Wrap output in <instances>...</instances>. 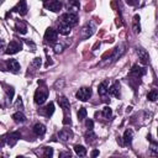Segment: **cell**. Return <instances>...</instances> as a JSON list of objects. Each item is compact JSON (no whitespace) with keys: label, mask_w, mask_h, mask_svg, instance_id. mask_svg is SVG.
Segmentation results:
<instances>
[{"label":"cell","mask_w":158,"mask_h":158,"mask_svg":"<svg viewBox=\"0 0 158 158\" xmlns=\"http://www.w3.org/2000/svg\"><path fill=\"white\" fill-rule=\"evenodd\" d=\"M58 137H59V139H62V141H68L69 138H72L73 137V132L70 131V130H62V131H59L58 132Z\"/></svg>","instance_id":"obj_20"},{"label":"cell","mask_w":158,"mask_h":158,"mask_svg":"<svg viewBox=\"0 0 158 158\" xmlns=\"http://www.w3.org/2000/svg\"><path fill=\"white\" fill-rule=\"evenodd\" d=\"M14 93H15V90H14V88H12V86H9V88L6 89V95H7V99H9V101H10V102L12 101Z\"/></svg>","instance_id":"obj_31"},{"label":"cell","mask_w":158,"mask_h":158,"mask_svg":"<svg viewBox=\"0 0 158 158\" xmlns=\"http://www.w3.org/2000/svg\"><path fill=\"white\" fill-rule=\"evenodd\" d=\"M42 1H47V0H42Z\"/></svg>","instance_id":"obj_42"},{"label":"cell","mask_w":158,"mask_h":158,"mask_svg":"<svg viewBox=\"0 0 158 158\" xmlns=\"http://www.w3.org/2000/svg\"><path fill=\"white\" fill-rule=\"evenodd\" d=\"M74 151L79 157H84L86 154V148L84 146H81V144H75L74 146Z\"/></svg>","instance_id":"obj_24"},{"label":"cell","mask_w":158,"mask_h":158,"mask_svg":"<svg viewBox=\"0 0 158 158\" xmlns=\"http://www.w3.org/2000/svg\"><path fill=\"white\" fill-rule=\"evenodd\" d=\"M125 48H126V46L123 44V43H121V44H118L115 49H114V52H112V54H111V58H110V63H112V62H115V60H117L123 53H125Z\"/></svg>","instance_id":"obj_7"},{"label":"cell","mask_w":158,"mask_h":158,"mask_svg":"<svg viewBox=\"0 0 158 158\" xmlns=\"http://www.w3.org/2000/svg\"><path fill=\"white\" fill-rule=\"evenodd\" d=\"M70 28H72V27H70L69 25L64 23L63 21L58 22V27H57V31H58L60 35H64V36L69 35V33H70Z\"/></svg>","instance_id":"obj_15"},{"label":"cell","mask_w":158,"mask_h":158,"mask_svg":"<svg viewBox=\"0 0 158 158\" xmlns=\"http://www.w3.org/2000/svg\"><path fill=\"white\" fill-rule=\"evenodd\" d=\"M109 94L115 96V98H120L121 93H120V83L118 81H115L110 88H109Z\"/></svg>","instance_id":"obj_18"},{"label":"cell","mask_w":158,"mask_h":158,"mask_svg":"<svg viewBox=\"0 0 158 158\" xmlns=\"http://www.w3.org/2000/svg\"><path fill=\"white\" fill-rule=\"evenodd\" d=\"M136 52H137V56H138V59L141 60L142 64H147L149 62V56L147 53V51L142 47H137L136 48Z\"/></svg>","instance_id":"obj_11"},{"label":"cell","mask_w":158,"mask_h":158,"mask_svg":"<svg viewBox=\"0 0 158 158\" xmlns=\"http://www.w3.org/2000/svg\"><path fill=\"white\" fill-rule=\"evenodd\" d=\"M151 151L156 154H158V143L157 142H152V146H151Z\"/></svg>","instance_id":"obj_35"},{"label":"cell","mask_w":158,"mask_h":158,"mask_svg":"<svg viewBox=\"0 0 158 158\" xmlns=\"http://www.w3.org/2000/svg\"><path fill=\"white\" fill-rule=\"evenodd\" d=\"M57 32H58V31H56L54 28L48 27V28L46 30V32H44V40H46V42L54 43V42L57 41Z\"/></svg>","instance_id":"obj_8"},{"label":"cell","mask_w":158,"mask_h":158,"mask_svg":"<svg viewBox=\"0 0 158 158\" xmlns=\"http://www.w3.org/2000/svg\"><path fill=\"white\" fill-rule=\"evenodd\" d=\"M147 99L149 101H156L158 99V89H152L148 94H147Z\"/></svg>","instance_id":"obj_27"},{"label":"cell","mask_w":158,"mask_h":158,"mask_svg":"<svg viewBox=\"0 0 158 158\" xmlns=\"http://www.w3.org/2000/svg\"><path fill=\"white\" fill-rule=\"evenodd\" d=\"M157 133H158V128H157Z\"/></svg>","instance_id":"obj_43"},{"label":"cell","mask_w":158,"mask_h":158,"mask_svg":"<svg viewBox=\"0 0 158 158\" xmlns=\"http://www.w3.org/2000/svg\"><path fill=\"white\" fill-rule=\"evenodd\" d=\"M63 123H64V125H70V123H72V120H70V115L64 117V120H63Z\"/></svg>","instance_id":"obj_38"},{"label":"cell","mask_w":158,"mask_h":158,"mask_svg":"<svg viewBox=\"0 0 158 158\" xmlns=\"http://www.w3.org/2000/svg\"><path fill=\"white\" fill-rule=\"evenodd\" d=\"M96 156H99V151L98 149H95V151L91 152V157H96Z\"/></svg>","instance_id":"obj_40"},{"label":"cell","mask_w":158,"mask_h":158,"mask_svg":"<svg viewBox=\"0 0 158 158\" xmlns=\"http://www.w3.org/2000/svg\"><path fill=\"white\" fill-rule=\"evenodd\" d=\"M41 64H42V59L40 57H36L33 59V62H32V67H35V68H40Z\"/></svg>","instance_id":"obj_32"},{"label":"cell","mask_w":158,"mask_h":158,"mask_svg":"<svg viewBox=\"0 0 158 158\" xmlns=\"http://www.w3.org/2000/svg\"><path fill=\"white\" fill-rule=\"evenodd\" d=\"M52 154H53V149H52L51 147H44V149H43V156H44V157H52Z\"/></svg>","instance_id":"obj_33"},{"label":"cell","mask_w":158,"mask_h":158,"mask_svg":"<svg viewBox=\"0 0 158 158\" xmlns=\"http://www.w3.org/2000/svg\"><path fill=\"white\" fill-rule=\"evenodd\" d=\"M157 36H158V27H157Z\"/></svg>","instance_id":"obj_41"},{"label":"cell","mask_w":158,"mask_h":158,"mask_svg":"<svg viewBox=\"0 0 158 158\" xmlns=\"http://www.w3.org/2000/svg\"><path fill=\"white\" fill-rule=\"evenodd\" d=\"M79 7H80V4H79L78 0H69L68 1V10H69V12H74L75 14L79 10Z\"/></svg>","instance_id":"obj_22"},{"label":"cell","mask_w":158,"mask_h":158,"mask_svg":"<svg viewBox=\"0 0 158 158\" xmlns=\"http://www.w3.org/2000/svg\"><path fill=\"white\" fill-rule=\"evenodd\" d=\"M86 114H88V112H86V109H85V107H80V109L78 110V114H77V115H78V120H79V121H83L84 118H86Z\"/></svg>","instance_id":"obj_30"},{"label":"cell","mask_w":158,"mask_h":158,"mask_svg":"<svg viewBox=\"0 0 158 158\" xmlns=\"http://www.w3.org/2000/svg\"><path fill=\"white\" fill-rule=\"evenodd\" d=\"M62 51H63V46L59 44V43H57V44L54 46V52H56V53H60Z\"/></svg>","instance_id":"obj_37"},{"label":"cell","mask_w":158,"mask_h":158,"mask_svg":"<svg viewBox=\"0 0 158 158\" xmlns=\"http://www.w3.org/2000/svg\"><path fill=\"white\" fill-rule=\"evenodd\" d=\"M123 143L126 144V146H128V144H131L132 143V138H133V131L132 130H130V128H127L126 131H125V133H123Z\"/></svg>","instance_id":"obj_21"},{"label":"cell","mask_w":158,"mask_h":158,"mask_svg":"<svg viewBox=\"0 0 158 158\" xmlns=\"http://www.w3.org/2000/svg\"><path fill=\"white\" fill-rule=\"evenodd\" d=\"M21 137V133L19 131H14V132H10L9 135H6V142L10 147H14L16 144V142L19 141V138Z\"/></svg>","instance_id":"obj_9"},{"label":"cell","mask_w":158,"mask_h":158,"mask_svg":"<svg viewBox=\"0 0 158 158\" xmlns=\"http://www.w3.org/2000/svg\"><path fill=\"white\" fill-rule=\"evenodd\" d=\"M33 132H35L36 136L42 137V136L46 133V126H44L43 123H36V125L33 126Z\"/></svg>","instance_id":"obj_19"},{"label":"cell","mask_w":158,"mask_h":158,"mask_svg":"<svg viewBox=\"0 0 158 158\" xmlns=\"http://www.w3.org/2000/svg\"><path fill=\"white\" fill-rule=\"evenodd\" d=\"M78 20H79V19H78V15L74 14V12H67V14H63L62 17H60V21H63L64 23L69 25L70 27L75 26V25L78 23Z\"/></svg>","instance_id":"obj_2"},{"label":"cell","mask_w":158,"mask_h":158,"mask_svg":"<svg viewBox=\"0 0 158 158\" xmlns=\"http://www.w3.org/2000/svg\"><path fill=\"white\" fill-rule=\"evenodd\" d=\"M101 114H102V116H104L105 118H109V120H110V118L112 117V110H111L110 106H105V107L102 109V112H101Z\"/></svg>","instance_id":"obj_29"},{"label":"cell","mask_w":158,"mask_h":158,"mask_svg":"<svg viewBox=\"0 0 158 158\" xmlns=\"http://www.w3.org/2000/svg\"><path fill=\"white\" fill-rule=\"evenodd\" d=\"M70 156H72L70 152H62V153H59V157L60 158H63V157H69L70 158Z\"/></svg>","instance_id":"obj_39"},{"label":"cell","mask_w":158,"mask_h":158,"mask_svg":"<svg viewBox=\"0 0 158 158\" xmlns=\"http://www.w3.org/2000/svg\"><path fill=\"white\" fill-rule=\"evenodd\" d=\"M11 11H16L22 16L26 15L27 14V2H26V0H20L17 2V5L11 9Z\"/></svg>","instance_id":"obj_13"},{"label":"cell","mask_w":158,"mask_h":158,"mask_svg":"<svg viewBox=\"0 0 158 158\" xmlns=\"http://www.w3.org/2000/svg\"><path fill=\"white\" fill-rule=\"evenodd\" d=\"M91 94H93V91H91V89H90V88L83 86V88H80V89L77 91L75 96H77V99H78V100H80V101H86V100L91 96Z\"/></svg>","instance_id":"obj_3"},{"label":"cell","mask_w":158,"mask_h":158,"mask_svg":"<svg viewBox=\"0 0 158 158\" xmlns=\"http://www.w3.org/2000/svg\"><path fill=\"white\" fill-rule=\"evenodd\" d=\"M95 138H96V136H95V133L93 132V130H88L86 133H85V141H86L88 143H91Z\"/></svg>","instance_id":"obj_28"},{"label":"cell","mask_w":158,"mask_h":158,"mask_svg":"<svg viewBox=\"0 0 158 158\" xmlns=\"http://www.w3.org/2000/svg\"><path fill=\"white\" fill-rule=\"evenodd\" d=\"M144 74H146V68H142V67H139L138 64H135V65L132 67L131 72H130V77H131V78H135V79H138V80H139Z\"/></svg>","instance_id":"obj_5"},{"label":"cell","mask_w":158,"mask_h":158,"mask_svg":"<svg viewBox=\"0 0 158 158\" xmlns=\"http://www.w3.org/2000/svg\"><path fill=\"white\" fill-rule=\"evenodd\" d=\"M125 1H126V4L130 5V6H137V5L139 4V0H125Z\"/></svg>","instance_id":"obj_34"},{"label":"cell","mask_w":158,"mask_h":158,"mask_svg":"<svg viewBox=\"0 0 158 158\" xmlns=\"http://www.w3.org/2000/svg\"><path fill=\"white\" fill-rule=\"evenodd\" d=\"M47 96H48V89H47L46 86L38 88V89L36 90V93H35V102H36L37 105H42V104L46 101Z\"/></svg>","instance_id":"obj_1"},{"label":"cell","mask_w":158,"mask_h":158,"mask_svg":"<svg viewBox=\"0 0 158 158\" xmlns=\"http://www.w3.org/2000/svg\"><path fill=\"white\" fill-rule=\"evenodd\" d=\"M57 102H58L59 106L63 109V111H64V114H65V116H67V114L70 112V104H69V100H68L65 96H58Z\"/></svg>","instance_id":"obj_12"},{"label":"cell","mask_w":158,"mask_h":158,"mask_svg":"<svg viewBox=\"0 0 158 158\" xmlns=\"http://www.w3.org/2000/svg\"><path fill=\"white\" fill-rule=\"evenodd\" d=\"M132 28L135 33H139L141 32V25H139V15H135L133 20H132Z\"/></svg>","instance_id":"obj_23"},{"label":"cell","mask_w":158,"mask_h":158,"mask_svg":"<svg viewBox=\"0 0 158 158\" xmlns=\"http://www.w3.org/2000/svg\"><path fill=\"white\" fill-rule=\"evenodd\" d=\"M44 7L53 12H58L62 9V2L59 0H47L44 1Z\"/></svg>","instance_id":"obj_6"},{"label":"cell","mask_w":158,"mask_h":158,"mask_svg":"<svg viewBox=\"0 0 158 158\" xmlns=\"http://www.w3.org/2000/svg\"><path fill=\"white\" fill-rule=\"evenodd\" d=\"M95 32V25L93 22H88L86 25L83 26L81 28V38L83 40H86L89 38L90 36H93V33Z\"/></svg>","instance_id":"obj_4"},{"label":"cell","mask_w":158,"mask_h":158,"mask_svg":"<svg viewBox=\"0 0 158 158\" xmlns=\"http://www.w3.org/2000/svg\"><path fill=\"white\" fill-rule=\"evenodd\" d=\"M6 64H7V69L12 73H17L20 70V63L16 59H9Z\"/></svg>","instance_id":"obj_16"},{"label":"cell","mask_w":158,"mask_h":158,"mask_svg":"<svg viewBox=\"0 0 158 158\" xmlns=\"http://www.w3.org/2000/svg\"><path fill=\"white\" fill-rule=\"evenodd\" d=\"M98 93H99V95H101V96H104V95H106V94L109 93V80H107V79L104 80V81H101V83L99 84V86H98Z\"/></svg>","instance_id":"obj_17"},{"label":"cell","mask_w":158,"mask_h":158,"mask_svg":"<svg viewBox=\"0 0 158 158\" xmlns=\"http://www.w3.org/2000/svg\"><path fill=\"white\" fill-rule=\"evenodd\" d=\"M53 112H54V104H53V102L47 104V105L40 111V114L43 115V116H46V117H51V116L53 115Z\"/></svg>","instance_id":"obj_14"},{"label":"cell","mask_w":158,"mask_h":158,"mask_svg":"<svg viewBox=\"0 0 158 158\" xmlns=\"http://www.w3.org/2000/svg\"><path fill=\"white\" fill-rule=\"evenodd\" d=\"M85 125H86L88 130H93V127H94V122H93L91 118H88V120L85 121Z\"/></svg>","instance_id":"obj_36"},{"label":"cell","mask_w":158,"mask_h":158,"mask_svg":"<svg viewBox=\"0 0 158 158\" xmlns=\"http://www.w3.org/2000/svg\"><path fill=\"white\" fill-rule=\"evenodd\" d=\"M12 118H14V121H15V122H25V121H26L25 115H23L22 112H20V111L15 112V114L12 115Z\"/></svg>","instance_id":"obj_26"},{"label":"cell","mask_w":158,"mask_h":158,"mask_svg":"<svg viewBox=\"0 0 158 158\" xmlns=\"http://www.w3.org/2000/svg\"><path fill=\"white\" fill-rule=\"evenodd\" d=\"M15 28H16L17 32H20V33H22V35H25V33L27 32V27H26V25H25L23 22H21V21H17V22H16Z\"/></svg>","instance_id":"obj_25"},{"label":"cell","mask_w":158,"mask_h":158,"mask_svg":"<svg viewBox=\"0 0 158 158\" xmlns=\"http://www.w3.org/2000/svg\"><path fill=\"white\" fill-rule=\"evenodd\" d=\"M19 51H21V43L16 42V41H11L9 44H7V48L5 51L6 54H15L17 53Z\"/></svg>","instance_id":"obj_10"}]
</instances>
